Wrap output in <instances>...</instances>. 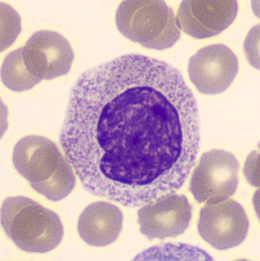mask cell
<instances>
[{
    "label": "cell",
    "mask_w": 260,
    "mask_h": 261,
    "mask_svg": "<svg viewBox=\"0 0 260 261\" xmlns=\"http://www.w3.org/2000/svg\"><path fill=\"white\" fill-rule=\"evenodd\" d=\"M199 143L197 101L182 73L134 54L78 77L60 133L84 189L129 208L180 190Z\"/></svg>",
    "instance_id": "cell-1"
},
{
    "label": "cell",
    "mask_w": 260,
    "mask_h": 261,
    "mask_svg": "<svg viewBox=\"0 0 260 261\" xmlns=\"http://www.w3.org/2000/svg\"><path fill=\"white\" fill-rule=\"evenodd\" d=\"M13 162L31 186L51 201L64 199L75 188L76 178L70 161L47 138L29 136L20 139L14 148Z\"/></svg>",
    "instance_id": "cell-2"
},
{
    "label": "cell",
    "mask_w": 260,
    "mask_h": 261,
    "mask_svg": "<svg viewBox=\"0 0 260 261\" xmlns=\"http://www.w3.org/2000/svg\"><path fill=\"white\" fill-rule=\"evenodd\" d=\"M1 224L12 241L28 252L51 251L63 238V226L57 214L26 197L5 200Z\"/></svg>",
    "instance_id": "cell-3"
},
{
    "label": "cell",
    "mask_w": 260,
    "mask_h": 261,
    "mask_svg": "<svg viewBox=\"0 0 260 261\" xmlns=\"http://www.w3.org/2000/svg\"><path fill=\"white\" fill-rule=\"evenodd\" d=\"M122 35L148 49H169L180 39L173 10L161 0H127L116 14Z\"/></svg>",
    "instance_id": "cell-4"
},
{
    "label": "cell",
    "mask_w": 260,
    "mask_h": 261,
    "mask_svg": "<svg viewBox=\"0 0 260 261\" xmlns=\"http://www.w3.org/2000/svg\"><path fill=\"white\" fill-rule=\"evenodd\" d=\"M198 231L217 250L235 248L247 238L249 222L242 205L230 198L207 201L201 209Z\"/></svg>",
    "instance_id": "cell-5"
},
{
    "label": "cell",
    "mask_w": 260,
    "mask_h": 261,
    "mask_svg": "<svg viewBox=\"0 0 260 261\" xmlns=\"http://www.w3.org/2000/svg\"><path fill=\"white\" fill-rule=\"evenodd\" d=\"M239 170V161L232 153L206 152L193 172L189 190L199 203L225 199L237 191Z\"/></svg>",
    "instance_id": "cell-6"
},
{
    "label": "cell",
    "mask_w": 260,
    "mask_h": 261,
    "mask_svg": "<svg viewBox=\"0 0 260 261\" xmlns=\"http://www.w3.org/2000/svg\"><path fill=\"white\" fill-rule=\"evenodd\" d=\"M137 216L142 234L150 240H163L183 234L192 219V207L185 195L170 192L145 204Z\"/></svg>",
    "instance_id": "cell-7"
},
{
    "label": "cell",
    "mask_w": 260,
    "mask_h": 261,
    "mask_svg": "<svg viewBox=\"0 0 260 261\" xmlns=\"http://www.w3.org/2000/svg\"><path fill=\"white\" fill-rule=\"evenodd\" d=\"M22 49L27 70L40 80L67 75L71 69L73 49L68 39L55 31L34 33Z\"/></svg>",
    "instance_id": "cell-8"
},
{
    "label": "cell",
    "mask_w": 260,
    "mask_h": 261,
    "mask_svg": "<svg viewBox=\"0 0 260 261\" xmlns=\"http://www.w3.org/2000/svg\"><path fill=\"white\" fill-rule=\"evenodd\" d=\"M239 71V61L230 48L223 44L206 46L190 58L189 79L196 89L204 94L224 92Z\"/></svg>",
    "instance_id": "cell-9"
},
{
    "label": "cell",
    "mask_w": 260,
    "mask_h": 261,
    "mask_svg": "<svg viewBox=\"0 0 260 261\" xmlns=\"http://www.w3.org/2000/svg\"><path fill=\"white\" fill-rule=\"evenodd\" d=\"M239 11L234 0H185L181 3L177 23L194 39L218 35L230 27Z\"/></svg>",
    "instance_id": "cell-10"
},
{
    "label": "cell",
    "mask_w": 260,
    "mask_h": 261,
    "mask_svg": "<svg viewBox=\"0 0 260 261\" xmlns=\"http://www.w3.org/2000/svg\"><path fill=\"white\" fill-rule=\"evenodd\" d=\"M123 225V214L117 205L105 201L91 203L80 214L77 231L88 245L104 247L116 241Z\"/></svg>",
    "instance_id": "cell-11"
},
{
    "label": "cell",
    "mask_w": 260,
    "mask_h": 261,
    "mask_svg": "<svg viewBox=\"0 0 260 261\" xmlns=\"http://www.w3.org/2000/svg\"><path fill=\"white\" fill-rule=\"evenodd\" d=\"M1 79L7 88L15 92L32 89L41 81L27 70L22 47L12 51L5 58L2 65Z\"/></svg>",
    "instance_id": "cell-12"
},
{
    "label": "cell",
    "mask_w": 260,
    "mask_h": 261,
    "mask_svg": "<svg viewBox=\"0 0 260 261\" xmlns=\"http://www.w3.org/2000/svg\"><path fill=\"white\" fill-rule=\"evenodd\" d=\"M259 27L251 29L245 40L244 48L248 60L252 66L259 69Z\"/></svg>",
    "instance_id": "cell-13"
}]
</instances>
